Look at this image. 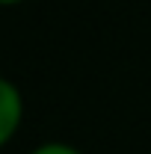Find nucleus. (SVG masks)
<instances>
[{
    "mask_svg": "<svg viewBox=\"0 0 151 154\" xmlns=\"http://www.w3.org/2000/svg\"><path fill=\"white\" fill-rule=\"evenodd\" d=\"M24 125V95L21 89L0 74V148H6Z\"/></svg>",
    "mask_w": 151,
    "mask_h": 154,
    "instance_id": "f257e3e1",
    "label": "nucleus"
},
{
    "mask_svg": "<svg viewBox=\"0 0 151 154\" xmlns=\"http://www.w3.org/2000/svg\"><path fill=\"white\" fill-rule=\"evenodd\" d=\"M30 154H83L80 148H74L71 142H59V139H51V142H42L36 145Z\"/></svg>",
    "mask_w": 151,
    "mask_h": 154,
    "instance_id": "f03ea898",
    "label": "nucleus"
},
{
    "mask_svg": "<svg viewBox=\"0 0 151 154\" xmlns=\"http://www.w3.org/2000/svg\"><path fill=\"white\" fill-rule=\"evenodd\" d=\"M24 0H0V6H21Z\"/></svg>",
    "mask_w": 151,
    "mask_h": 154,
    "instance_id": "7ed1b4c3",
    "label": "nucleus"
}]
</instances>
